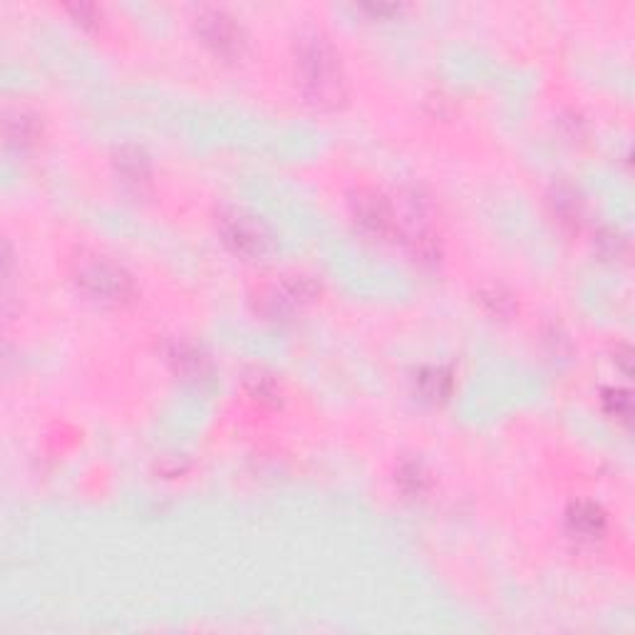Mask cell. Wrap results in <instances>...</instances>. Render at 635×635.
Masks as SVG:
<instances>
[{
    "mask_svg": "<svg viewBox=\"0 0 635 635\" xmlns=\"http://www.w3.org/2000/svg\"><path fill=\"white\" fill-rule=\"evenodd\" d=\"M299 78L305 98L321 108H337L345 100V75L335 48L321 36H309L299 46Z\"/></svg>",
    "mask_w": 635,
    "mask_h": 635,
    "instance_id": "6da1fadb",
    "label": "cell"
},
{
    "mask_svg": "<svg viewBox=\"0 0 635 635\" xmlns=\"http://www.w3.org/2000/svg\"><path fill=\"white\" fill-rule=\"evenodd\" d=\"M78 283L94 301L110 305L130 301V295L134 293L130 273H124L122 266L112 263L110 259L98 256V253H92L90 259H82L78 263Z\"/></svg>",
    "mask_w": 635,
    "mask_h": 635,
    "instance_id": "7a4b0ae2",
    "label": "cell"
},
{
    "mask_svg": "<svg viewBox=\"0 0 635 635\" xmlns=\"http://www.w3.org/2000/svg\"><path fill=\"white\" fill-rule=\"evenodd\" d=\"M196 30H199L201 40H204L219 58L231 60V58L241 56L243 30L236 20L226 13V10H219V8L201 10V13L196 16Z\"/></svg>",
    "mask_w": 635,
    "mask_h": 635,
    "instance_id": "3957f363",
    "label": "cell"
},
{
    "mask_svg": "<svg viewBox=\"0 0 635 635\" xmlns=\"http://www.w3.org/2000/svg\"><path fill=\"white\" fill-rule=\"evenodd\" d=\"M219 234L221 241L236 253L241 259H259L266 251V234L256 224V221L239 214V211H231L219 219Z\"/></svg>",
    "mask_w": 635,
    "mask_h": 635,
    "instance_id": "277c9868",
    "label": "cell"
},
{
    "mask_svg": "<svg viewBox=\"0 0 635 635\" xmlns=\"http://www.w3.org/2000/svg\"><path fill=\"white\" fill-rule=\"evenodd\" d=\"M353 214L357 219V224L363 226L367 234L375 236L393 234L397 226L393 206L387 204L385 196H380L375 192H360L353 199Z\"/></svg>",
    "mask_w": 635,
    "mask_h": 635,
    "instance_id": "5b68a950",
    "label": "cell"
},
{
    "mask_svg": "<svg viewBox=\"0 0 635 635\" xmlns=\"http://www.w3.org/2000/svg\"><path fill=\"white\" fill-rule=\"evenodd\" d=\"M568 524L576 534H581L584 538H598L603 532H606V516H603L598 506L591 502L576 504L574 510L568 512Z\"/></svg>",
    "mask_w": 635,
    "mask_h": 635,
    "instance_id": "8992f818",
    "label": "cell"
},
{
    "mask_svg": "<svg viewBox=\"0 0 635 635\" xmlns=\"http://www.w3.org/2000/svg\"><path fill=\"white\" fill-rule=\"evenodd\" d=\"M420 385H422V393L427 395V400H442V397L450 395L452 377L444 373V370L432 367V370H427V373H422Z\"/></svg>",
    "mask_w": 635,
    "mask_h": 635,
    "instance_id": "52a82bcc",
    "label": "cell"
},
{
    "mask_svg": "<svg viewBox=\"0 0 635 635\" xmlns=\"http://www.w3.org/2000/svg\"><path fill=\"white\" fill-rule=\"evenodd\" d=\"M400 484H402V490H405L407 494H422V490H425V484H427V474H425V470L420 467V464H405V467L400 470Z\"/></svg>",
    "mask_w": 635,
    "mask_h": 635,
    "instance_id": "ba28073f",
    "label": "cell"
}]
</instances>
